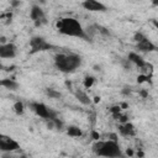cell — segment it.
Returning <instances> with one entry per match:
<instances>
[{
	"instance_id": "obj_1",
	"label": "cell",
	"mask_w": 158,
	"mask_h": 158,
	"mask_svg": "<svg viewBox=\"0 0 158 158\" xmlns=\"http://www.w3.org/2000/svg\"><path fill=\"white\" fill-rule=\"evenodd\" d=\"M57 28L62 35L70 36V37H78L89 41V37L85 32V30L81 27L80 22L73 17H63L59 19L57 22Z\"/></svg>"
},
{
	"instance_id": "obj_2",
	"label": "cell",
	"mask_w": 158,
	"mask_h": 158,
	"mask_svg": "<svg viewBox=\"0 0 158 158\" xmlns=\"http://www.w3.org/2000/svg\"><path fill=\"white\" fill-rule=\"evenodd\" d=\"M93 151L99 157H106V158H120L122 152L118 146V143L114 139L109 141H96L93 144Z\"/></svg>"
},
{
	"instance_id": "obj_3",
	"label": "cell",
	"mask_w": 158,
	"mask_h": 158,
	"mask_svg": "<svg viewBox=\"0 0 158 158\" xmlns=\"http://www.w3.org/2000/svg\"><path fill=\"white\" fill-rule=\"evenodd\" d=\"M81 59L77 54L59 53L54 57V65L58 70L63 73H73L78 67H80Z\"/></svg>"
},
{
	"instance_id": "obj_4",
	"label": "cell",
	"mask_w": 158,
	"mask_h": 158,
	"mask_svg": "<svg viewBox=\"0 0 158 158\" xmlns=\"http://www.w3.org/2000/svg\"><path fill=\"white\" fill-rule=\"evenodd\" d=\"M31 109L36 112V115H38L40 117L48 120V121H53L57 118V112L53 111L52 109H49L47 105H44L43 102H31L30 104Z\"/></svg>"
},
{
	"instance_id": "obj_5",
	"label": "cell",
	"mask_w": 158,
	"mask_h": 158,
	"mask_svg": "<svg viewBox=\"0 0 158 158\" xmlns=\"http://www.w3.org/2000/svg\"><path fill=\"white\" fill-rule=\"evenodd\" d=\"M30 47H31V53L49 51L53 48L51 43H48L43 37H40V36H35L30 40Z\"/></svg>"
},
{
	"instance_id": "obj_6",
	"label": "cell",
	"mask_w": 158,
	"mask_h": 158,
	"mask_svg": "<svg viewBox=\"0 0 158 158\" xmlns=\"http://www.w3.org/2000/svg\"><path fill=\"white\" fill-rule=\"evenodd\" d=\"M19 148H20V144L15 139H12L11 137L5 136V135L0 136V149L4 153H10V152L17 151Z\"/></svg>"
},
{
	"instance_id": "obj_7",
	"label": "cell",
	"mask_w": 158,
	"mask_h": 158,
	"mask_svg": "<svg viewBox=\"0 0 158 158\" xmlns=\"http://www.w3.org/2000/svg\"><path fill=\"white\" fill-rule=\"evenodd\" d=\"M30 17H31V20L35 22L36 26H42L43 23L47 22L46 15H44L43 10H42L40 6H36V5L32 6V9H31V11H30Z\"/></svg>"
},
{
	"instance_id": "obj_8",
	"label": "cell",
	"mask_w": 158,
	"mask_h": 158,
	"mask_svg": "<svg viewBox=\"0 0 158 158\" xmlns=\"http://www.w3.org/2000/svg\"><path fill=\"white\" fill-rule=\"evenodd\" d=\"M16 56V46L14 43H2L0 46V57L4 59H10Z\"/></svg>"
},
{
	"instance_id": "obj_9",
	"label": "cell",
	"mask_w": 158,
	"mask_h": 158,
	"mask_svg": "<svg viewBox=\"0 0 158 158\" xmlns=\"http://www.w3.org/2000/svg\"><path fill=\"white\" fill-rule=\"evenodd\" d=\"M81 6L89 11H100V12L106 11V6L102 2H99L95 0H85L81 2Z\"/></svg>"
},
{
	"instance_id": "obj_10",
	"label": "cell",
	"mask_w": 158,
	"mask_h": 158,
	"mask_svg": "<svg viewBox=\"0 0 158 158\" xmlns=\"http://www.w3.org/2000/svg\"><path fill=\"white\" fill-rule=\"evenodd\" d=\"M137 49L139 51V52H144V53H149V52H153V51H156L157 49V47L147 38V37H144L141 42H138L137 43Z\"/></svg>"
},
{
	"instance_id": "obj_11",
	"label": "cell",
	"mask_w": 158,
	"mask_h": 158,
	"mask_svg": "<svg viewBox=\"0 0 158 158\" xmlns=\"http://www.w3.org/2000/svg\"><path fill=\"white\" fill-rule=\"evenodd\" d=\"M131 63H133L135 65H137L139 69H142L144 65H146V60L142 58V56H139L138 53H136V52H130L128 53V58H127Z\"/></svg>"
},
{
	"instance_id": "obj_12",
	"label": "cell",
	"mask_w": 158,
	"mask_h": 158,
	"mask_svg": "<svg viewBox=\"0 0 158 158\" xmlns=\"http://www.w3.org/2000/svg\"><path fill=\"white\" fill-rule=\"evenodd\" d=\"M120 133L125 137H132L136 135V130H135V126L130 122H125L120 126Z\"/></svg>"
},
{
	"instance_id": "obj_13",
	"label": "cell",
	"mask_w": 158,
	"mask_h": 158,
	"mask_svg": "<svg viewBox=\"0 0 158 158\" xmlns=\"http://www.w3.org/2000/svg\"><path fill=\"white\" fill-rule=\"evenodd\" d=\"M0 84H1L4 88H6V89H9V90H12V91L19 89V83H17L16 80H14V79H10V78L2 79V80L0 81Z\"/></svg>"
},
{
	"instance_id": "obj_14",
	"label": "cell",
	"mask_w": 158,
	"mask_h": 158,
	"mask_svg": "<svg viewBox=\"0 0 158 158\" xmlns=\"http://www.w3.org/2000/svg\"><path fill=\"white\" fill-rule=\"evenodd\" d=\"M74 95H75V98L79 100V102H81L83 105H89V104H90L89 96H88L86 93H84L83 90H77V91L74 93Z\"/></svg>"
},
{
	"instance_id": "obj_15",
	"label": "cell",
	"mask_w": 158,
	"mask_h": 158,
	"mask_svg": "<svg viewBox=\"0 0 158 158\" xmlns=\"http://www.w3.org/2000/svg\"><path fill=\"white\" fill-rule=\"evenodd\" d=\"M67 133L70 137H80L81 136V130L77 126H69L68 130H67Z\"/></svg>"
},
{
	"instance_id": "obj_16",
	"label": "cell",
	"mask_w": 158,
	"mask_h": 158,
	"mask_svg": "<svg viewBox=\"0 0 158 158\" xmlns=\"http://www.w3.org/2000/svg\"><path fill=\"white\" fill-rule=\"evenodd\" d=\"M46 94H47L49 98H52V99H59V98L62 96V94H60L59 91H56L54 89H47V90H46Z\"/></svg>"
},
{
	"instance_id": "obj_17",
	"label": "cell",
	"mask_w": 158,
	"mask_h": 158,
	"mask_svg": "<svg viewBox=\"0 0 158 158\" xmlns=\"http://www.w3.org/2000/svg\"><path fill=\"white\" fill-rule=\"evenodd\" d=\"M14 110H15V112H16L17 115H22V114H23V104L20 102V101L15 102V105H14Z\"/></svg>"
},
{
	"instance_id": "obj_18",
	"label": "cell",
	"mask_w": 158,
	"mask_h": 158,
	"mask_svg": "<svg viewBox=\"0 0 158 158\" xmlns=\"http://www.w3.org/2000/svg\"><path fill=\"white\" fill-rule=\"evenodd\" d=\"M94 81H95V78L94 77H85V79H84V86L85 88H90L93 84H94Z\"/></svg>"
},
{
	"instance_id": "obj_19",
	"label": "cell",
	"mask_w": 158,
	"mask_h": 158,
	"mask_svg": "<svg viewBox=\"0 0 158 158\" xmlns=\"http://www.w3.org/2000/svg\"><path fill=\"white\" fill-rule=\"evenodd\" d=\"M144 37H146V36H143V35H142L141 32H137V33L135 35L133 40H135V42H136V43H138V42H141V41H142V40H143Z\"/></svg>"
},
{
	"instance_id": "obj_20",
	"label": "cell",
	"mask_w": 158,
	"mask_h": 158,
	"mask_svg": "<svg viewBox=\"0 0 158 158\" xmlns=\"http://www.w3.org/2000/svg\"><path fill=\"white\" fill-rule=\"evenodd\" d=\"M143 81H149V75H139L138 77V83H143Z\"/></svg>"
},
{
	"instance_id": "obj_21",
	"label": "cell",
	"mask_w": 158,
	"mask_h": 158,
	"mask_svg": "<svg viewBox=\"0 0 158 158\" xmlns=\"http://www.w3.org/2000/svg\"><path fill=\"white\" fill-rule=\"evenodd\" d=\"M91 135H93V138H94V139H96V141L100 138V135H99L98 132H95V131H93V133H91Z\"/></svg>"
},
{
	"instance_id": "obj_22",
	"label": "cell",
	"mask_w": 158,
	"mask_h": 158,
	"mask_svg": "<svg viewBox=\"0 0 158 158\" xmlns=\"http://www.w3.org/2000/svg\"><path fill=\"white\" fill-rule=\"evenodd\" d=\"M127 154H128V156H132V151H131V149H127Z\"/></svg>"
},
{
	"instance_id": "obj_23",
	"label": "cell",
	"mask_w": 158,
	"mask_h": 158,
	"mask_svg": "<svg viewBox=\"0 0 158 158\" xmlns=\"http://www.w3.org/2000/svg\"><path fill=\"white\" fill-rule=\"evenodd\" d=\"M153 23H154V25H156V26L158 27V22H157V21H153Z\"/></svg>"
},
{
	"instance_id": "obj_24",
	"label": "cell",
	"mask_w": 158,
	"mask_h": 158,
	"mask_svg": "<svg viewBox=\"0 0 158 158\" xmlns=\"http://www.w3.org/2000/svg\"><path fill=\"white\" fill-rule=\"evenodd\" d=\"M153 5H157L158 6V1H153Z\"/></svg>"
}]
</instances>
